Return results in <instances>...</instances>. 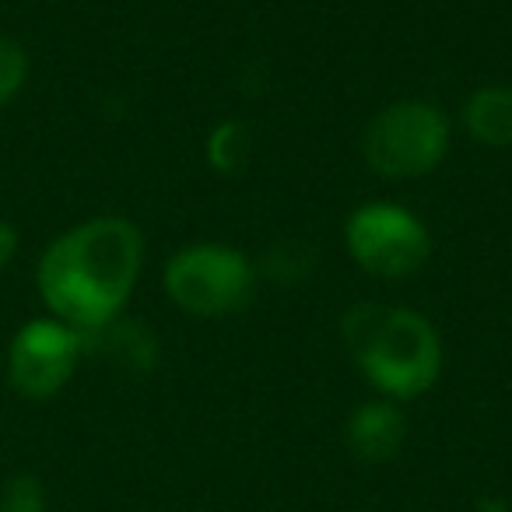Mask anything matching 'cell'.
I'll use <instances>...</instances> for the list:
<instances>
[{
	"label": "cell",
	"mask_w": 512,
	"mask_h": 512,
	"mask_svg": "<svg viewBox=\"0 0 512 512\" xmlns=\"http://www.w3.org/2000/svg\"><path fill=\"white\" fill-rule=\"evenodd\" d=\"M144 264V239L134 221L102 214L53 239L36 267L39 299L53 320L95 334L120 316Z\"/></svg>",
	"instance_id": "obj_1"
},
{
	"label": "cell",
	"mask_w": 512,
	"mask_h": 512,
	"mask_svg": "<svg viewBox=\"0 0 512 512\" xmlns=\"http://www.w3.org/2000/svg\"><path fill=\"white\" fill-rule=\"evenodd\" d=\"M344 344L358 369L390 400H414L442 372V341L414 309L358 302L344 313Z\"/></svg>",
	"instance_id": "obj_2"
},
{
	"label": "cell",
	"mask_w": 512,
	"mask_h": 512,
	"mask_svg": "<svg viewBox=\"0 0 512 512\" xmlns=\"http://www.w3.org/2000/svg\"><path fill=\"white\" fill-rule=\"evenodd\" d=\"M365 162L386 179H421L442 165L449 151V120L421 99L390 102L372 116L362 137Z\"/></svg>",
	"instance_id": "obj_3"
},
{
	"label": "cell",
	"mask_w": 512,
	"mask_h": 512,
	"mask_svg": "<svg viewBox=\"0 0 512 512\" xmlns=\"http://www.w3.org/2000/svg\"><path fill=\"white\" fill-rule=\"evenodd\" d=\"M165 292L183 313L232 316L253 302L256 271L246 256L221 242L186 246L165 264Z\"/></svg>",
	"instance_id": "obj_4"
},
{
	"label": "cell",
	"mask_w": 512,
	"mask_h": 512,
	"mask_svg": "<svg viewBox=\"0 0 512 512\" xmlns=\"http://www.w3.org/2000/svg\"><path fill=\"white\" fill-rule=\"evenodd\" d=\"M344 242L362 271L386 281L418 274L432 256V235L400 204H365L344 221Z\"/></svg>",
	"instance_id": "obj_5"
},
{
	"label": "cell",
	"mask_w": 512,
	"mask_h": 512,
	"mask_svg": "<svg viewBox=\"0 0 512 512\" xmlns=\"http://www.w3.org/2000/svg\"><path fill=\"white\" fill-rule=\"evenodd\" d=\"M85 334L67 323L43 316L18 327L8 348V383L25 400H50L71 383L81 355H85Z\"/></svg>",
	"instance_id": "obj_6"
},
{
	"label": "cell",
	"mask_w": 512,
	"mask_h": 512,
	"mask_svg": "<svg viewBox=\"0 0 512 512\" xmlns=\"http://www.w3.org/2000/svg\"><path fill=\"white\" fill-rule=\"evenodd\" d=\"M407 435V421L400 414L397 400H369L348 418L344 439L348 449L362 463H386L400 453Z\"/></svg>",
	"instance_id": "obj_7"
},
{
	"label": "cell",
	"mask_w": 512,
	"mask_h": 512,
	"mask_svg": "<svg viewBox=\"0 0 512 512\" xmlns=\"http://www.w3.org/2000/svg\"><path fill=\"white\" fill-rule=\"evenodd\" d=\"M463 127L477 144L512 148V88L488 85L477 88L463 102Z\"/></svg>",
	"instance_id": "obj_8"
},
{
	"label": "cell",
	"mask_w": 512,
	"mask_h": 512,
	"mask_svg": "<svg viewBox=\"0 0 512 512\" xmlns=\"http://www.w3.org/2000/svg\"><path fill=\"white\" fill-rule=\"evenodd\" d=\"M85 348H99L106 355L120 358L123 365H134V369H151L158 355L151 330H144L134 320H120V316L113 323H106L102 330H95V334H88Z\"/></svg>",
	"instance_id": "obj_9"
},
{
	"label": "cell",
	"mask_w": 512,
	"mask_h": 512,
	"mask_svg": "<svg viewBox=\"0 0 512 512\" xmlns=\"http://www.w3.org/2000/svg\"><path fill=\"white\" fill-rule=\"evenodd\" d=\"M249 151H253V137L239 120L218 123L207 137V162L218 172H239L249 162Z\"/></svg>",
	"instance_id": "obj_10"
},
{
	"label": "cell",
	"mask_w": 512,
	"mask_h": 512,
	"mask_svg": "<svg viewBox=\"0 0 512 512\" xmlns=\"http://www.w3.org/2000/svg\"><path fill=\"white\" fill-rule=\"evenodd\" d=\"M313 267H316L313 249L299 239L274 242L264 256V274L271 281H278V285H299V281H306L313 274Z\"/></svg>",
	"instance_id": "obj_11"
},
{
	"label": "cell",
	"mask_w": 512,
	"mask_h": 512,
	"mask_svg": "<svg viewBox=\"0 0 512 512\" xmlns=\"http://www.w3.org/2000/svg\"><path fill=\"white\" fill-rule=\"evenodd\" d=\"M29 81V53L18 39L0 36V109L18 99Z\"/></svg>",
	"instance_id": "obj_12"
},
{
	"label": "cell",
	"mask_w": 512,
	"mask_h": 512,
	"mask_svg": "<svg viewBox=\"0 0 512 512\" xmlns=\"http://www.w3.org/2000/svg\"><path fill=\"white\" fill-rule=\"evenodd\" d=\"M0 512H46V488L36 474H15L0 488Z\"/></svg>",
	"instance_id": "obj_13"
},
{
	"label": "cell",
	"mask_w": 512,
	"mask_h": 512,
	"mask_svg": "<svg viewBox=\"0 0 512 512\" xmlns=\"http://www.w3.org/2000/svg\"><path fill=\"white\" fill-rule=\"evenodd\" d=\"M18 246H22V235H18V228L11 225V221L0 218V271L11 264L18 256Z\"/></svg>",
	"instance_id": "obj_14"
},
{
	"label": "cell",
	"mask_w": 512,
	"mask_h": 512,
	"mask_svg": "<svg viewBox=\"0 0 512 512\" xmlns=\"http://www.w3.org/2000/svg\"><path fill=\"white\" fill-rule=\"evenodd\" d=\"M477 509H481V512H509V505H505L502 498H484Z\"/></svg>",
	"instance_id": "obj_15"
}]
</instances>
